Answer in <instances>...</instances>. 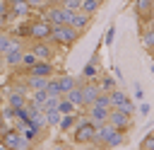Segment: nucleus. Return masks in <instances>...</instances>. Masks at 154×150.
<instances>
[{
	"label": "nucleus",
	"instance_id": "obj_1",
	"mask_svg": "<svg viewBox=\"0 0 154 150\" xmlns=\"http://www.w3.org/2000/svg\"><path fill=\"white\" fill-rule=\"evenodd\" d=\"M94 148H99V150H111V148H120V145H125V133L123 131H118V128H113L108 121L106 123H99L96 126V135H94V143H91Z\"/></svg>",
	"mask_w": 154,
	"mask_h": 150
},
{
	"label": "nucleus",
	"instance_id": "obj_2",
	"mask_svg": "<svg viewBox=\"0 0 154 150\" xmlns=\"http://www.w3.org/2000/svg\"><path fill=\"white\" fill-rule=\"evenodd\" d=\"M82 36V31H77L75 27L70 24H60V27H53V34H51V44H55L58 48H72L77 44V39Z\"/></svg>",
	"mask_w": 154,
	"mask_h": 150
},
{
	"label": "nucleus",
	"instance_id": "obj_3",
	"mask_svg": "<svg viewBox=\"0 0 154 150\" xmlns=\"http://www.w3.org/2000/svg\"><path fill=\"white\" fill-rule=\"evenodd\" d=\"M96 135V123H91L87 116H77V123L72 128V140L77 145H91Z\"/></svg>",
	"mask_w": 154,
	"mask_h": 150
},
{
	"label": "nucleus",
	"instance_id": "obj_4",
	"mask_svg": "<svg viewBox=\"0 0 154 150\" xmlns=\"http://www.w3.org/2000/svg\"><path fill=\"white\" fill-rule=\"evenodd\" d=\"M38 17H43L48 24H53V27H60V24H67V17H70V12L63 7V5H43L41 10H38Z\"/></svg>",
	"mask_w": 154,
	"mask_h": 150
},
{
	"label": "nucleus",
	"instance_id": "obj_5",
	"mask_svg": "<svg viewBox=\"0 0 154 150\" xmlns=\"http://www.w3.org/2000/svg\"><path fill=\"white\" fill-rule=\"evenodd\" d=\"M29 51H31L38 60H51V63H53V58L58 56V46L51 44L48 39H46V41H31V44H29Z\"/></svg>",
	"mask_w": 154,
	"mask_h": 150
},
{
	"label": "nucleus",
	"instance_id": "obj_6",
	"mask_svg": "<svg viewBox=\"0 0 154 150\" xmlns=\"http://www.w3.org/2000/svg\"><path fill=\"white\" fill-rule=\"evenodd\" d=\"M24 41L22 39H14L12 36V46L7 48V53L2 56V63L7 65V68H19L22 65V56H24Z\"/></svg>",
	"mask_w": 154,
	"mask_h": 150
},
{
	"label": "nucleus",
	"instance_id": "obj_7",
	"mask_svg": "<svg viewBox=\"0 0 154 150\" xmlns=\"http://www.w3.org/2000/svg\"><path fill=\"white\" fill-rule=\"evenodd\" d=\"M108 97H111V106H113V109H120V111H125V114H130V116L135 114V109H137V106H135V102H132L123 90H118V87H116V90H111V92H108Z\"/></svg>",
	"mask_w": 154,
	"mask_h": 150
},
{
	"label": "nucleus",
	"instance_id": "obj_8",
	"mask_svg": "<svg viewBox=\"0 0 154 150\" xmlns=\"http://www.w3.org/2000/svg\"><path fill=\"white\" fill-rule=\"evenodd\" d=\"M53 34V24H48L43 17H31V39L29 41H46Z\"/></svg>",
	"mask_w": 154,
	"mask_h": 150
},
{
	"label": "nucleus",
	"instance_id": "obj_9",
	"mask_svg": "<svg viewBox=\"0 0 154 150\" xmlns=\"http://www.w3.org/2000/svg\"><path fill=\"white\" fill-rule=\"evenodd\" d=\"M108 123H111L113 128L128 133V131L132 128V116L125 114V111H120V109H113V106H111V111H108Z\"/></svg>",
	"mask_w": 154,
	"mask_h": 150
},
{
	"label": "nucleus",
	"instance_id": "obj_10",
	"mask_svg": "<svg viewBox=\"0 0 154 150\" xmlns=\"http://www.w3.org/2000/svg\"><path fill=\"white\" fill-rule=\"evenodd\" d=\"M22 75H34V77H53L55 75V65L51 63V60H36L31 68H26V70H19Z\"/></svg>",
	"mask_w": 154,
	"mask_h": 150
},
{
	"label": "nucleus",
	"instance_id": "obj_11",
	"mask_svg": "<svg viewBox=\"0 0 154 150\" xmlns=\"http://www.w3.org/2000/svg\"><path fill=\"white\" fill-rule=\"evenodd\" d=\"M31 15H34V10L26 5V0H17V2H10L7 22H12V19H29Z\"/></svg>",
	"mask_w": 154,
	"mask_h": 150
},
{
	"label": "nucleus",
	"instance_id": "obj_12",
	"mask_svg": "<svg viewBox=\"0 0 154 150\" xmlns=\"http://www.w3.org/2000/svg\"><path fill=\"white\" fill-rule=\"evenodd\" d=\"M10 36H14V39H22V41H29L31 39V17L29 19H19L17 24H12L10 29H5Z\"/></svg>",
	"mask_w": 154,
	"mask_h": 150
},
{
	"label": "nucleus",
	"instance_id": "obj_13",
	"mask_svg": "<svg viewBox=\"0 0 154 150\" xmlns=\"http://www.w3.org/2000/svg\"><path fill=\"white\" fill-rule=\"evenodd\" d=\"M67 24H70V27H75L77 31H84V29H89V24H91V17H89V15H84L82 10H79V12H70V17H67Z\"/></svg>",
	"mask_w": 154,
	"mask_h": 150
},
{
	"label": "nucleus",
	"instance_id": "obj_14",
	"mask_svg": "<svg viewBox=\"0 0 154 150\" xmlns=\"http://www.w3.org/2000/svg\"><path fill=\"white\" fill-rule=\"evenodd\" d=\"M108 111H111V109H106V106L91 104V106H87V119L99 126V123H106V121H108Z\"/></svg>",
	"mask_w": 154,
	"mask_h": 150
},
{
	"label": "nucleus",
	"instance_id": "obj_15",
	"mask_svg": "<svg viewBox=\"0 0 154 150\" xmlns=\"http://www.w3.org/2000/svg\"><path fill=\"white\" fill-rule=\"evenodd\" d=\"M79 77H82V80H96V77H99V48L94 51V56L89 58V63L84 65V70H82Z\"/></svg>",
	"mask_w": 154,
	"mask_h": 150
},
{
	"label": "nucleus",
	"instance_id": "obj_16",
	"mask_svg": "<svg viewBox=\"0 0 154 150\" xmlns=\"http://www.w3.org/2000/svg\"><path fill=\"white\" fill-rule=\"evenodd\" d=\"M135 15L144 22H149V17L154 15V7H152V0H135Z\"/></svg>",
	"mask_w": 154,
	"mask_h": 150
},
{
	"label": "nucleus",
	"instance_id": "obj_17",
	"mask_svg": "<svg viewBox=\"0 0 154 150\" xmlns=\"http://www.w3.org/2000/svg\"><path fill=\"white\" fill-rule=\"evenodd\" d=\"M63 97H65L70 104H75V109H84V102H82V90H79V85H77V87H72L70 92H65Z\"/></svg>",
	"mask_w": 154,
	"mask_h": 150
},
{
	"label": "nucleus",
	"instance_id": "obj_18",
	"mask_svg": "<svg viewBox=\"0 0 154 150\" xmlns=\"http://www.w3.org/2000/svg\"><path fill=\"white\" fill-rule=\"evenodd\" d=\"M48 80H51V77H34V75H29V77H26L29 94H31V92H38V90H46V87H48Z\"/></svg>",
	"mask_w": 154,
	"mask_h": 150
},
{
	"label": "nucleus",
	"instance_id": "obj_19",
	"mask_svg": "<svg viewBox=\"0 0 154 150\" xmlns=\"http://www.w3.org/2000/svg\"><path fill=\"white\" fill-rule=\"evenodd\" d=\"M75 123H77V111H75V114H63V119H60V123H58V131H60V133H67V131L75 128Z\"/></svg>",
	"mask_w": 154,
	"mask_h": 150
},
{
	"label": "nucleus",
	"instance_id": "obj_20",
	"mask_svg": "<svg viewBox=\"0 0 154 150\" xmlns=\"http://www.w3.org/2000/svg\"><path fill=\"white\" fill-rule=\"evenodd\" d=\"M101 5H103V0H82V12L84 15H89V17H94L99 10H101Z\"/></svg>",
	"mask_w": 154,
	"mask_h": 150
},
{
	"label": "nucleus",
	"instance_id": "obj_21",
	"mask_svg": "<svg viewBox=\"0 0 154 150\" xmlns=\"http://www.w3.org/2000/svg\"><path fill=\"white\" fill-rule=\"evenodd\" d=\"M96 85H99V90L101 92H111V90H116V77L113 75H101V77H96Z\"/></svg>",
	"mask_w": 154,
	"mask_h": 150
},
{
	"label": "nucleus",
	"instance_id": "obj_22",
	"mask_svg": "<svg viewBox=\"0 0 154 150\" xmlns=\"http://www.w3.org/2000/svg\"><path fill=\"white\" fill-rule=\"evenodd\" d=\"M140 41L144 44V48H147V51H152V53H154V29H152V27H144V29H142Z\"/></svg>",
	"mask_w": 154,
	"mask_h": 150
},
{
	"label": "nucleus",
	"instance_id": "obj_23",
	"mask_svg": "<svg viewBox=\"0 0 154 150\" xmlns=\"http://www.w3.org/2000/svg\"><path fill=\"white\" fill-rule=\"evenodd\" d=\"M58 85H60V92L65 94L72 87H77V77H72V75H58Z\"/></svg>",
	"mask_w": 154,
	"mask_h": 150
},
{
	"label": "nucleus",
	"instance_id": "obj_24",
	"mask_svg": "<svg viewBox=\"0 0 154 150\" xmlns=\"http://www.w3.org/2000/svg\"><path fill=\"white\" fill-rule=\"evenodd\" d=\"M29 126H31V128H36V131H41V133H43V131H46V128H48V123H46V114H43V111H38V114H34V116H31V119H29Z\"/></svg>",
	"mask_w": 154,
	"mask_h": 150
},
{
	"label": "nucleus",
	"instance_id": "obj_25",
	"mask_svg": "<svg viewBox=\"0 0 154 150\" xmlns=\"http://www.w3.org/2000/svg\"><path fill=\"white\" fill-rule=\"evenodd\" d=\"M43 114H46V123H48V128H58L63 114H60L58 109H48V111H43Z\"/></svg>",
	"mask_w": 154,
	"mask_h": 150
},
{
	"label": "nucleus",
	"instance_id": "obj_26",
	"mask_svg": "<svg viewBox=\"0 0 154 150\" xmlns=\"http://www.w3.org/2000/svg\"><path fill=\"white\" fill-rule=\"evenodd\" d=\"M46 92H48V97H63V92H60V85H58V77H55V75L48 80V87H46Z\"/></svg>",
	"mask_w": 154,
	"mask_h": 150
},
{
	"label": "nucleus",
	"instance_id": "obj_27",
	"mask_svg": "<svg viewBox=\"0 0 154 150\" xmlns=\"http://www.w3.org/2000/svg\"><path fill=\"white\" fill-rule=\"evenodd\" d=\"M19 133H22V135H24V138H26L29 143H36V138H41V135H43L41 131H36V128H31V126H24V128H22Z\"/></svg>",
	"mask_w": 154,
	"mask_h": 150
},
{
	"label": "nucleus",
	"instance_id": "obj_28",
	"mask_svg": "<svg viewBox=\"0 0 154 150\" xmlns=\"http://www.w3.org/2000/svg\"><path fill=\"white\" fill-rule=\"evenodd\" d=\"M36 60H38V58H36V56H34V53L26 48V51H24V56H22V65H19V70H26V68H31Z\"/></svg>",
	"mask_w": 154,
	"mask_h": 150
},
{
	"label": "nucleus",
	"instance_id": "obj_29",
	"mask_svg": "<svg viewBox=\"0 0 154 150\" xmlns=\"http://www.w3.org/2000/svg\"><path fill=\"white\" fill-rule=\"evenodd\" d=\"M12 46V36L7 34V31H0V58L7 53V48Z\"/></svg>",
	"mask_w": 154,
	"mask_h": 150
},
{
	"label": "nucleus",
	"instance_id": "obj_30",
	"mask_svg": "<svg viewBox=\"0 0 154 150\" xmlns=\"http://www.w3.org/2000/svg\"><path fill=\"white\" fill-rule=\"evenodd\" d=\"M58 111H60V114H75L77 109H75V104H70L65 97H60V99H58Z\"/></svg>",
	"mask_w": 154,
	"mask_h": 150
},
{
	"label": "nucleus",
	"instance_id": "obj_31",
	"mask_svg": "<svg viewBox=\"0 0 154 150\" xmlns=\"http://www.w3.org/2000/svg\"><path fill=\"white\" fill-rule=\"evenodd\" d=\"M29 99H31V102H36V104H38V106L43 109V102L48 99V92H46V90H38V92H31V94H29Z\"/></svg>",
	"mask_w": 154,
	"mask_h": 150
},
{
	"label": "nucleus",
	"instance_id": "obj_32",
	"mask_svg": "<svg viewBox=\"0 0 154 150\" xmlns=\"http://www.w3.org/2000/svg\"><path fill=\"white\" fill-rule=\"evenodd\" d=\"M60 5H63L67 12H79V7H82V0H60Z\"/></svg>",
	"mask_w": 154,
	"mask_h": 150
},
{
	"label": "nucleus",
	"instance_id": "obj_33",
	"mask_svg": "<svg viewBox=\"0 0 154 150\" xmlns=\"http://www.w3.org/2000/svg\"><path fill=\"white\" fill-rule=\"evenodd\" d=\"M0 111H2V116H5V121H14V114H17V109L14 106H10L7 102L0 106Z\"/></svg>",
	"mask_w": 154,
	"mask_h": 150
},
{
	"label": "nucleus",
	"instance_id": "obj_34",
	"mask_svg": "<svg viewBox=\"0 0 154 150\" xmlns=\"http://www.w3.org/2000/svg\"><path fill=\"white\" fill-rule=\"evenodd\" d=\"M94 104H96V106H106V109H111V97H108L106 92H99V97L94 99Z\"/></svg>",
	"mask_w": 154,
	"mask_h": 150
},
{
	"label": "nucleus",
	"instance_id": "obj_35",
	"mask_svg": "<svg viewBox=\"0 0 154 150\" xmlns=\"http://www.w3.org/2000/svg\"><path fill=\"white\" fill-rule=\"evenodd\" d=\"M113 41H116V24H111L106 29V36H103V44L106 46H113Z\"/></svg>",
	"mask_w": 154,
	"mask_h": 150
},
{
	"label": "nucleus",
	"instance_id": "obj_36",
	"mask_svg": "<svg viewBox=\"0 0 154 150\" xmlns=\"http://www.w3.org/2000/svg\"><path fill=\"white\" fill-rule=\"evenodd\" d=\"M140 150H154V133H147V135H144Z\"/></svg>",
	"mask_w": 154,
	"mask_h": 150
},
{
	"label": "nucleus",
	"instance_id": "obj_37",
	"mask_svg": "<svg viewBox=\"0 0 154 150\" xmlns=\"http://www.w3.org/2000/svg\"><path fill=\"white\" fill-rule=\"evenodd\" d=\"M58 99H60V97H48V99L43 102V111H48V109H58Z\"/></svg>",
	"mask_w": 154,
	"mask_h": 150
},
{
	"label": "nucleus",
	"instance_id": "obj_38",
	"mask_svg": "<svg viewBox=\"0 0 154 150\" xmlns=\"http://www.w3.org/2000/svg\"><path fill=\"white\" fill-rule=\"evenodd\" d=\"M26 5H29L34 12H36V10H41V7L46 5V0H26Z\"/></svg>",
	"mask_w": 154,
	"mask_h": 150
},
{
	"label": "nucleus",
	"instance_id": "obj_39",
	"mask_svg": "<svg viewBox=\"0 0 154 150\" xmlns=\"http://www.w3.org/2000/svg\"><path fill=\"white\" fill-rule=\"evenodd\" d=\"M111 75H113V77H116L118 82H123V70H120L118 65H113V68H111Z\"/></svg>",
	"mask_w": 154,
	"mask_h": 150
},
{
	"label": "nucleus",
	"instance_id": "obj_40",
	"mask_svg": "<svg viewBox=\"0 0 154 150\" xmlns=\"http://www.w3.org/2000/svg\"><path fill=\"white\" fill-rule=\"evenodd\" d=\"M135 99H137V102H144V90H142L137 82H135Z\"/></svg>",
	"mask_w": 154,
	"mask_h": 150
},
{
	"label": "nucleus",
	"instance_id": "obj_41",
	"mask_svg": "<svg viewBox=\"0 0 154 150\" xmlns=\"http://www.w3.org/2000/svg\"><path fill=\"white\" fill-rule=\"evenodd\" d=\"M137 111H140V114H142V116H147V114H149V111H152V106H149V104H147V102H142V104H140V106H137Z\"/></svg>",
	"mask_w": 154,
	"mask_h": 150
},
{
	"label": "nucleus",
	"instance_id": "obj_42",
	"mask_svg": "<svg viewBox=\"0 0 154 150\" xmlns=\"http://www.w3.org/2000/svg\"><path fill=\"white\" fill-rule=\"evenodd\" d=\"M7 12H10V2H7V0H0V15L7 17Z\"/></svg>",
	"mask_w": 154,
	"mask_h": 150
},
{
	"label": "nucleus",
	"instance_id": "obj_43",
	"mask_svg": "<svg viewBox=\"0 0 154 150\" xmlns=\"http://www.w3.org/2000/svg\"><path fill=\"white\" fill-rule=\"evenodd\" d=\"M5 29H7V17L0 15V31H5Z\"/></svg>",
	"mask_w": 154,
	"mask_h": 150
},
{
	"label": "nucleus",
	"instance_id": "obj_44",
	"mask_svg": "<svg viewBox=\"0 0 154 150\" xmlns=\"http://www.w3.org/2000/svg\"><path fill=\"white\" fill-rule=\"evenodd\" d=\"M7 128V121H5V116H2V111H0V133Z\"/></svg>",
	"mask_w": 154,
	"mask_h": 150
},
{
	"label": "nucleus",
	"instance_id": "obj_45",
	"mask_svg": "<svg viewBox=\"0 0 154 150\" xmlns=\"http://www.w3.org/2000/svg\"><path fill=\"white\" fill-rule=\"evenodd\" d=\"M147 24H149V27H152V29H154V15H152V17H149V22H147Z\"/></svg>",
	"mask_w": 154,
	"mask_h": 150
},
{
	"label": "nucleus",
	"instance_id": "obj_46",
	"mask_svg": "<svg viewBox=\"0 0 154 150\" xmlns=\"http://www.w3.org/2000/svg\"><path fill=\"white\" fill-rule=\"evenodd\" d=\"M0 150H10V148H7V145H5L2 140H0Z\"/></svg>",
	"mask_w": 154,
	"mask_h": 150
},
{
	"label": "nucleus",
	"instance_id": "obj_47",
	"mask_svg": "<svg viewBox=\"0 0 154 150\" xmlns=\"http://www.w3.org/2000/svg\"><path fill=\"white\" fill-rule=\"evenodd\" d=\"M55 150H65V148H63V145H58V148H55Z\"/></svg>",
	"mask_w": 154,
	"mask_h": 150
},
{
	"label": "nucleus",
	"instance_id": "obj_48",
	"mask_svg": "<svg viewBox=\"0 0 154 150\" xmlns=\"http://www.w3.org/2000/svg\"><path fill=\"white\" fill-rule=\"evenodd\" d=\"M152 7H154V0H152Z\"/></svg>",
	"mask_w": 154,
	"mask_h": 150
},
{
	"label": "nucleus",
	"instance_id": "obj_49",
	"mask_svg": "<svg viewBox=\"0 0 154 150\" xmlns=\"http://www.w3.org/2000/svg\"><path fill=\"white\" fill-rule=\"evenodd\" d=\"M130 2H132V0H130Z\"/></svg>",
	"mask_w": 154,
	"mask_h": 150
},
{
	"label": "nucleus",
	"instance_id": "obj_50",
	"mask_svg": "<svg viewBox=\"0 0 154 150\" xmlns=\"http://www.w3.org/2000/svg\"><path fill=\"white\" fill-rule=\"evenodd\" d=\"M0 60H2V58H0Z\"/></svg>",
	"mask_w": 154,
	"mask_h": 150
}]
</instances>
